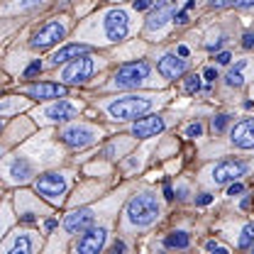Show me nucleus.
I'll list each match as a JSON object with an SVG mask.
<instances>
[{
  "label": "nucleus",
  "mask_w": 254,
  "mask_h": 254,
  "mask_svg": "<svg viewBox=\"0 0 254 254\" xmlns=\"http://www.w3.org/2000/svg\"><path fill=\"white\" fill-rule=\"evenodd\" d=\"M125 215H127V222L132 227H149L159 220L161 215V208H159V200L157 195L152 193H139L134 195L125 208Z\"/></svg>",
  "instance_id": "nucleus-1"
},
{
  "label": "nucleus",
  "mask_w": 254,
  "mask_h": 254,
  "mask_svg": "<svg viewBox=\"0 0 254 254\" xmlns=\"http://www.w3.org/2000/svg\"><path fill=\"white\" fill-rule=\"evenodd\" d=\"M152 103L154 100L149 95H125V98L113 100L108 105V113L115 120H134V118H142L152 108Z\"/></svg>",
  "instance_id": "nucleus-2"
},
{
  "label": "nucleus",
  "mask_w": 254,
  "mask_h": 254,
  "mask_svg": "<svg viewBox=\"0 0 254 254\" xmlns=\"http://www.w3.org/2000/svg\"><path fill=\"white\" fill-rule=\"evenodd\" d=\"M149 73H152V68H149L147 62H132V64L120 66V68L115 71L113 83H115L118 88H137V86H142V83L149 78Z\"/></svg>",
  "instance_id": "nucleus-3"
},
{
  "label": "nucleus",
  "mask_w": 254,
  "mask_h": 254,
  "mask_svg": "<svg viewBox=\"0 0 254 254\" xmlns=\"http://www.w3.org/2000/svg\"><path fill=\"white\" fill-rule=\"evenodd\" d=\"M34 189L39 195H44L47 200H62L66 189H68V184H66V176L64 174H57V171H52V174H42L37 181H34Z\"/></svg>",
  "instance_id": "nucleus-4"
},
{
  "label": "nucleus",
  "mask_w": 254,
  "mask_h": 254,
  "mask_svg": "<svg viewBox=\"0 0 254 254\" xmlns=\"http://www.w3.org/2000/svg\"><path fill=\"white\" fill-rule=\"evenodd\" d=\"M93 71H95L93 57L81 54V57H76L73 62L64 68V81H66V83H86V81L93 76Z\"/></svg>",
  "instance_id": "nucleus-5"
},
{
  "label": "nucleus",
  "mask_w": 254,
  "mask_h": 254,
  "mask_svg": "<svg viewBox=\"0 0 254 254\" xmlns=\"http://www.w3.org/2000/svg\"><path fill=\"white\" fill-rule=\"evenodd\" d=\"M103 30H105V37L108 42H120L125 39L127 32H129V17H127L125 10H110L103 20Z\"/></svg>",
  "instance_id": "nucleus-6"
},
{
  "label": "nucleus",
  "mask_w": 254,
  "mask_h": 254,
  "mask_svg": "<svg viewBox=\"0 0 254 254\" xmlns=\"http://www.w3.org/2000/svg\"><path fill=\"white\" fill-rule=\"evenodd\" d=\"M247 164L245 161H237V159H227V161H220L218 166H213V184L215 186H222V184H230V181H235V179H240V176H245L247 174Z\"/></svg>",
  "instance_id": "nucleus-7"
},
{
  "label": "nucleus",
  "mask_w": 254,
  "mask_h": 254,
  "mask_svg": "<svg viewBox=\"0 0 254 254\" xmlns=\"http://www.w3.org/2000/svg\"><path fill=\"white\" fill-rule=\"evenodd\" d=\"M95 137H98V132L88 125H73V127H66L62 132L64 144H68V147H73V149H83V147L93 144Z\"/></svg>",
  "instance_id": "nucleus-8"
},
{
  "label": "nucleus",
  "mask_w": 254,
  "mask_h": 254,
  "mask_svg": "<svg viewBox=\"0 0 254 254\" xmlns=\"http://www.w3.org/2000/svg\"><path fill=\"white\" fill-rule=\"evenodd\" d=\"M105 240H108V230L105 227H88L86 235H81V240L76 242V250L81 254H98L105 247Z\"/></svg>",
  "instance_id": "nucleus-9"
},
{
  "label": "nucleus",
  "mask_w": 254,
  "mask_h": 254,
  "mask_svg": "<svg viewBox=\"0 0 254 254\" xmlns=\"http://www.w3.org/2000/svg\"><path fill=\"white\" fill-rule=\"evenodd\" d=\"M64 34H66V27L62 22H49V25H44L42 30L32 37L30 44L34 49H49L52 44H57L59 39H64Z\"/></svg>",
  "instance_id": "nucleus-10"
},
{
  "label": "nucleus",
  "mask_w": 254,
  "mask_h": 254,
  "mask_svg": "<svg viewBox=\"0 0 254 254\" xmlns=\"http://www.w3.org/2000/svg\"><path fill=\"white\" fill-rule=\"evenodd\" d=\"M174 15H176V0H159L152 10V15L147 17V30H161L169 20H174Z\"/></svg>",
  "instance_id": "nucleus-11"
},
{
  "label": "nucleus",
  "mask_w": 254,
  "mask_h": 254,
  "mask_svg": "<svg viewBox=\"0 0 254 254\" xmlns=\"http://www.w3.org/2000/svg\"><path fill=\"white\" fill-rule=\"evenodd\" d=\"M93 222H95V213L91 208H78V210H73V213H68L64 218V227H66V232L78 235V232H86Z\"/></svg>",
  "instance_id": "nucleus-12"
},
{
  "label": "nucleus",
  "mask_w": 254,
  "mask_h": 254,
  "mask_svg": "<svg viewBox=\"0 0 254 254\" xmlns=\"http://www.w3.org/2000/svg\"><path fill=\"white\" fill-rule=\"evenodd\" d=\"M159 73L164 76V78H181L184 73H186V68H189V62L184 59V57H176V54H166V57H161L157 64Z\"/></svg>",
  "instance_id": "nucleus-13"
},
{
  "label": "nucleus",
  "mask_w": 254,
  "mask_h": 254,
  "mask_svg": "<svg viewBox=\"0 0 254 254\" xmlns=\"http://www.w3.org/2000/svg\"><path fill=\"white\" fill-rule=\"evenodd\" d=\"M166 127L164 123V118H159V115H147V118H142V120H137L134 125H132V134L134 137H157L159 132Z\"/></svg>",
  "instance_id": "nucleus-14"
},
{
  "label": "nucleus",
  "mask_w": 254,
  "mask_h": 254,
  "mask_svg": "<svg viewBox=\"0 0 254 254\" xmlns=\"http://www.w3.org/2000/svg\"><path fill=\"white\" fill-rule=\"evenodd\" d=\"M230 139H232V144L240 147V149H252L254 147V118L242 120L240 125H235Z\"/></svg>",
  "instance_id": "nucleus-15"
},
{
  "label": "nucleus",
  "mask_w": 254,
  "mask_h": 254,
  "mask_svg": "<svg viewBox=\"0 0 254 254\" xmlns=\"http://www.w3.org/2000/svg\"><path fill=\"white\" fill-rule=\"evenodd\" d=\"M76 115H78V110L66 100H59V103H54L44 110V118L52 120V123H66V120H73Z\"/></svg>",
  "instance_id": "nucleus-16"
},
{
  "label": "nucleus",
  "mask_w": 254,
  "mask_h": 254,
  "mask_svg": "<svg viewBox=\"0 0 254 254\" xmlns=\"http://www.w3.org/2000/svg\"><path fill=\"white\" fill-rule=\"evenodd\" d=\"M25 93L32 95V98H39V100H47V98H64L66 95V86H59V83H34V86H27Z\"/></svg>",
  "instance_id": "nucleus-17"
},
{
  "label": "nucleus",
  "mask_w": 254,
  "mask_h": 254,
  "mask_svg": "<svg viewBox=\"0 0 254 254\" xmlns=\"http://www.w3.org/2000/svg\"><path fill=\"white\" fill-rule=\"evenodd\" d=\"M88 52H91V47H86V44H66V47H62L59 52H54V54H52L49 64H52V66H59V64L73 62L76 57L88 54Z\"/></svg>",
  "instance_id": "nucleus-18"
},
{
  "label": "nucleus",
  "mask_w": 254,
  "mask_h": 254,
  "mask_svg": "<svg viewBox=\"0 0 254 254\" xmlns=\"http://www.w3.org/2000/svg\"><path fill=\"white\" fill-rule=\"evenodd\" d=\"M37 247H39V242L30 232H20V235H15V240L10 245H5V252H34Z\"/></svg>",
  "instance_id": "nucleus-19"
},
{
  "label": "nucleus",
  "mask_w": 254,
  "mask_h": 254,
  "mask_svg": "<svg viewBox=\"0 0 254 254\" xmlns=\"http://www.w3.org/2000/svg\"><path fill=\"white\" fill-rule=\"evenodd\" d=\"M164 245H166L169 250H186V247L190 245V237H189V232L176 230V232H169V235H166Z\"/></svg>",
  "instance_id": "nucleus-20"
},
{
  "label": "nucleus",
  "mask_w": 254,
  "mask_h": 254,
  "mask_svg": "<svg viewBox=\"0 0 254 254\" xmlns=\"http://www.w3.org/2000/svg\"><path fill=\"white\" fill-rule=\"evenodd\" d=\"M245 66H247V62L242 59V62L237 64L235 68H230V71H227V76H225V83H227L230 88H240V86L245 83V76H242V71H245Z\"/></svg>",
  "instance_id": "nucleus-21"
},
{
  "label": "nucleus",
  "mask_w": 254,
  "mask_h": 254,
  "mask_svg": "<svg viewBox=\"0 0 254 254\" xmlns=\"http://www.w3.org/2000/svg\"><path fill=\"white\" fill-rule=\"evenodd\" d=\"M254 245V222H247L242 227V235H240V250H247Z\"/></svg>",
  "instance_id": "nucleus-22"
},
{
  "label": "nucleus",
  "mask_w": 254,
  "mask_h": 254,
  "mask_svg": "<svg viewBox=\"0 0 254 254\" xmlns=\"http://www.w3.org/2000/svg\"><path fill=\"white\" fill-rule=\"evenodd\" d=\"M10 174H12L15 179H20V181H22V179H27V176H30V166H27V161H20V159H17V161H12Z\"/></svg>",
  "instance_id": "nucleus-23"
},
{
  "label": "nucleus",
  "mask_w": 254,
  "mask_h": 254,
  "mask_svg": "<svg viewBox=\"0 0 254 254\" xmlns=\"http://www.w3.org/2000/svg\"><path fill=\"white\" fill-rule=\"evenodd\" d=\"M184 88H186V93H198L200 91V76H189Z\"/></svg>",
  "instance_id": "nucleus-24"
},
{
  "label": "nucleus",
  "mask_w": 254,
  "mask_h": 254,
  "mask_svg": "<svg viewBox=\"0 0 254 254\" xmlns=\"http://www.w3.org/2000/svg\"><path fill=\"white\" fill-rule=\"evenodd\" d=\"M230 123V115H218V118H213V132H222L225 127Z\"/></svg>",
  "instance_id": "nucleus-25"
},
{
  "label": "nucleus",
  "mask_w": 254,
  "mask_h": 254,
  "mask_svg": "<svg viewBox=\"0 0 254 254\" xmlns=\"http://www.w3.org/2000/svg\"><path fill=\"white\" fill-rule=\"evenodd\" d=\"M205 250H208V252H222V254L230 252L227 247H222L220 242H215V240H208V242H205Z\"/></svg>",
  "instance_id": "nucleus-26"
},
{
  "label": "nucleus",
  "mask_w": 254,
  "mask_h": 254,
  "mask_svg": "<svg viewBox=\"0 0 254 254\" xmlns=\"http://www.w3.org/2000/svg\"><path fill=\"white\" fill-rule=\"evenodd\" d=\"M186 134H189V137H200V134H203V125H200V123H193V125H189Z\"/></svg>",
  "instance_id": "nucleus-27"
},
{
  "label": "nucleus",
  "mask_w": 254,
  "mask_h": 254,
  "mask_svg": "<svg viewBox=\"0 0 254 254\" xmlns=\"http://www.w3.org/2000/svg\"><path fill=\"white\" fill-rule=\"evenodd\" d=\"M189 12H190V10H186V7H184L181 12H176V15H174V22H176V25H186V22H189Z\"/></svg>",
  "instance_id": "nucleus-28"
},
{
  "label": "nucleus",
  "mask_w": 254,
  "mask_h": 254,
  "mask_svg": "<svg viewBox=\"0 0 254 254\" xmlns=\"http://www.w3.org/2000/svg\"><path fill=\"white\" fill-rule=\"evenodd\" d=\"M42 71V62H34V64H30L27 68H25V76L30 78V76H34V73H39Z\"/></svg>",
  "instance_id": "nucleus-29"
},
{
  "label": "nucleus",
  "mask_w": 254,
  "mask_h": 254,
  "mask_svg": "<svg viewBox=\"0 0 254 254\" xmlns=\"http://www.w3.org/2000/svg\"><path fill=\"white\" fill-rule=\"evenodd\" d=\"M154 7V0H134V10H149Z\"/></svg>",
  "instance_id": "nucleus-30"
},
{
  "label": "nucleus",
  "mask_w": 254,
  "mask_h": 254,
  "mask_svg": "<svg viewBox=\"0 0 254 254\" xmlns=\"http://www.w3.org/2000/svg\"><path fill=\"white\" fill-rule=\"evenodd\" d=\"M240 193H245V186H242V184H235V181H232V186L227 189V195H240Z\"/></svg>",
  "instance_id": "nucleus-31"
},
{
  "label": "nucleus",
  "mask_w": 254,
  "mask_h": 254,
  "mask_svg": "<svg viewBox=\"0 0 254 254\" xmlns=\"http://www.w3.org/2000/svg\"><path fill=\"white\" fill-rule=\"evenodd\" d=\"M203 78H205V81H215V78H218V68L208 66V68H205V73H203Z\"/></svg>",
  "instance_id": "nucleus-32"
},
{
  "label": "nucleus",
  "mask_w": 254,
  "mask_h": 254,
  "mask_svg": "<svg viewBox=\"0 0 254 254\" xmlns=\"http://www.w3.org/2000/svg\"><path fill=\"white\" fill-rule=\"evenodd\" d=\"M242 47H245V49H252L254 47V34L252 32H247V34L242 37Z\"/></svg>",
  "instance_id": "nucleus-33"
},
{
  "label": "nucleus",
  "mask_w": 254,
  "mask_h": 254,
  "mask_svg": "<svg viewBox=\"0 0 254 254\" xmlns=\"http://www.w3.org/2000/svg\"><path fill=\"white\" fill-rule=\"evenodd\" d=\"M232 2H235V0H210V7H218V10H220V7H225V5H232Z\"/></svg>",
  "instance_id": "nucleus-34"
},
{
  "label": "nucleus",
  "mask_w": 254,
  "mask_h": 254,
  "mask_svg": "<svg viewBox=\"0 0 254 254\" xmlns=\"http://www.w3.org/2000/svg\"><path fill=\"white\" fill-rule=\"evenodd\" d=\"M215 59H218V64H230V59H232V54H230V52H220V54H218Z\"/></svg>",
  "instance_id": "nucleus-35"
},
{
  "label": "nucleus",
  "mask_w": 254,
  "mask_h": 254,
  "mask_svg": "<svg viewBox=\"0 0 254 254\" xmlns=\"http://www.w3.org/2000/svg\"><path fill=\"white\" fill-rule=\"evenodd\" d=\"M235 5L242 7V10H247V7H254V0H235Z\"/></svg>",
  "instance_id": "nucleus-36"
},
{
  "label": "nucleus",
  "mask_w": 254,
  "mask_h": 254,
  "mask_svg": "<svg viewBox=\"0 0 254 254\" xmlns=\"http://www.w3.org/2000/svg\"><path fill=\"white\" fill-rule=\"evenodd\" d=\"M42 0H20V7H25V10H30V7H34V5H39Z\"/></svg>",
  "instance_id": "nucleus-37"
},
{
  "label": "nucleus",
  "mask_w": 254,
  "mask_h": 254,
  "mask_svg": "<svg viewBox=\"0 0 254 254\" xmlns=\"http://www.w3.org/2000/svg\"><path fill=\"white\" fill-rule=\"evenodd\" d=\"M210 200H213V195H210V193H203V195L198 198V205H208Z\"/></svg>",
  "instance_id": "nucleus-38"
},
{
  "label": "nucleus",
  "mask_w": 254,
  "mask_h": 254,
  "mask_svg": "<svg viewBox=\"0 0 254 254\" xmlns=\"http://www.w3.org/2000/svg\"><path fill=\"white\" fill-rule=\"evenodd\" d=\"M176 52H179V57H189V47H186V44H179Z\"/></svg>",
  "instance_id": "nucleus-39"
},
{
  "label": "nucleus",
  "mask_w": 254,
  "mask_h": 254,
  "mask_svg": "<svg viewBox=\"0 0 254 254\" xmlns=\"http://www.w3.org/2000/svg\"><path fill=\"white\" fill-rule=\"evenodd\" d=\"M164 195H166V198H169V200H171V198H174V190H171V186H166V189H164Z\"/></svg>",
  "instance_id": "nucleus-40"
},
{
  "label": "nucleus",
  "mask_w": 254,
  "mask_h": 254,
  "mask_svg": "<svg viewBox=\"0 0 254 254\" xmlns=\"http://www.w3.org/2000/svg\"><path fill=\"white\" fill-rule=\"evenodd\" d=\"M113 250H115V252H125V245H123V242H115V247H113Z\"/></svg>",
  "instance_id": "nucleus-41"
},
{
  "label": "nucleus",
  "mask_w": 254,
  "mask_h": 254,
  "mask_svg": "<svg viewBox=\"0 0 254 254\" xmlns=\"http://www.w3.org/2000/svg\"><path fill=\"white\" fill-rule=\"evenodd\" d=\"M57 227V220H47V230H54Z\"/></svg>",
  "instance_id": "nucleus-42"
},
{
  "label": "nucleus",
  "mask_w": 254,
  "mask_h": 254,
  "mask_svg": "<svg viewBox=\"0 0 254 254\" xmlns=\"http://www.w3.org/2000/svg\"><path fill=\"white\" fill-rule=\"evenodd\" d=\"M0 127H2V120H0Z\"/></svg>",
  "instance_id": "nucleus-43"
},
{
  "label": "nucleus",
  "mask_w": 254,
  "mask_h": 254,
  "mask_svg": "<svg viewBox=\"0 0 254 254\" xmlns=\"http://www.w3.org/2000/svg\"><path fill=\"white\" fill-rule=\"evenodd\" d=\"M252 250H254V245H252Z\"/></svg>",
  "instance_id": "nucleus-44"
}]
</instances>
